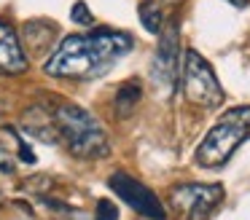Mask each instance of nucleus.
I'll return each instance as SVG.
<instances>
[{
  "mask_svg": "<svg viewBox=\"0 0 250 220\" xmlns=\"http://www.w3.org/2000/svg\"><path fill=\"white\" fill-rule=\"evenodd\" d=\"M132 48H135V38L129 32L97 27V30L83 32V35L60 38L54 51L46 57L43 70L54 78L92 80L108 73Z\"/></svg>",
  "mask_w": 250,
  "mask_h": 220,
  "instance_id": "1",
  "label": "nucleus"
},
{
  "mask_svg": "<svg viewBox=\"0 0 250 220\" xmlns=\"http://www.w3.org/2000/svg\"><path fill=\"white\" fill-rule=\"evenodd\" d=\"M54 121H57L60 140L65 142V148L70 150L76 159L94 161V159H105V156L110 153V142H108L105 126L89 110H83L81 105L57 102Z\"/></svg>",
  "mask_w": 250,
  "mask_h": 220,
  "instance_id": "2",
  "label": "nucleus"
},
{
  "mask_svg": "<svg viewBox=\"0 0 250 220\" xmlns=\"http://www.w3.org/2000/svg\"><path fill=\"white\" fill-rule=\"evenodd\" d=\"M250 137V105H239L226 110L218 123L205 134V140L196 148V164L205 166V169H215V166H223L237 148Z\"/></svg>",
  "mask_w": 250,
  "mask_h": 220,
  "instance_id": "3",
  "label": "nucleus"
},
{
  "mask_svg": "<svg viewBox=\"0 0 250 220\" xmlns=\"http://www.w3.org/2000/svg\"><path fill=\"white\" fill-rule=\"evenodd\" d=\"M180 83L183 94L196 107H218L223 102V86L218 80L212 64L202 57L196 48H188L183 54V67H180Z\"/></svg>",
  "mask_w": 250,
  "mask_h": 220,
  "instance_id": "4",
  "label": "nucleus"
},
{
  "mask_svg": "<svg viewBox=\"0 0 250 220\" xmlns=\"http://www.w3.org/2000/svg\"><path fill=\"white\" fill-rule=\"evenodd\" d=\"M223 196L226 191L218 182H180L169 191V204L180 220H207L221 207Z\"/></svg>",
  "mask_w": 250,
  "mask_h": 220,
  "instance_id": "5",
  "label": "nucleus"
},
{
  "mask_svg": "<svg viewBox=\"0 0 250 220\" xmlns=\"http://www.w3.org/2000/svg\"><path fill=\"white\" fill-rule=\"evenodd\" d=\"M108 185L119 199H124L126 207H132L135 212H140L143 218L167 220V209H164L162 201H159V196L148 185H143L137 177L126 175V172H113V175L108 177Z\"/></svg>",
  "mask_w": 250,
  "mask_h": 220,
  "instance_id": "6",
  "label": "nucleus"
},
{
  "mask_svg": "<svg viewBox=\"0 0 250 220\" xmlns=\"http://www.w3.org/2000/svg\"><path fill=\"white\" fill-rule=\"evenodd\" d=\"M178 54H180V32H178V21L172 19L159 32L156 57H153V64H151L153 83L162 86L169 94L178 86Z\"/></svg>",
  "mask_w": 250,
  "mask_h": 220,
  "instance_id": "7",
  "label": "nucleus"
},
{
  "mask_svg": "<svg viewBox=\"0 0 250 220\" xmlns=\"http://www.w3.org/2000/svg\"><path fill=\"white\" fill-rule=\"evenodd\" d=\"M30 64V57L19 40L17 30L0 19V75H19Z\"/></svg>",
  "mask_w": 250,
  "mask_h": 220,
  "instance_id": "8",
  "label": "nucleus"
},
{
  "mask_svg": "<svg viewBox=\"0 0 250 220\" xmlns=\"http://www.w3.org/2000/svg\"><path fill=\"white\" fill-rule=\"evenodd\" d=\"M19 40L27 46V51L33 54V57H46V54H51L57 46V24L49 19H33L27 21V24L22 27V38Z\"/></svg>",
  "mask_w": 250,
  "mask_h": 220,
  "instance_id": "9",
  "label": "nucleus"
},
{
  "mask_svg": "<svg viewBox=\"0 0 250 220\" xmlns=\"http://www.w3.org/2000/svg\"><path fill=\"white\" fill-rule=\"evenodd\" d=\"M22 129H24V132H30L33 137L43 140V142H51V145L60 142V132H57L54 116H49L41 105H33L22 116Z\"/></svg>",
  "mask_w": 250,
  "mask_h": 220,
  "instance_id": "10",
  "label": "nucleus"
},
{
  "mask_svg": "<svg viewBox=\"0 0 250 220\" xmlns=\"http://www.w3.org/2000/svg\"><path fill=\"white\" fill-rule=\"evenodd\" d=\"M140 100H143V86L137 83V80H126V83L119 86V91H116V100H113L116 116H129Z\"/></svg>",
  "mask_w": 250,
  "mask_h": 220,
  "instance_id": "11",
  "label": "nucleus"
},
{
  "mask_svg": "<svg viewBox=\"0 0 250 220\" xmlns=\"http://www.w3.org/2000/svg\"><path fill=\"white\" fill-rule=\"evenodd\" d=\"M140 24L146 27L151 35H159L164 27V14H162V5L156 3V0H143L140 3Z\"/></svg>",
  "mask_w": 250,
  "mask_h": 220,
  "instance_id": "12",
  "label": "nucleus"
},
{
  "mask_svg": "<svg viewBox=\"0 0 250 220\" xmlns=\"http://www.w3.org/2000/svg\"><path fill=\"white\" fill-rule=\"evenodd\" d=\"M70 19L76 21V24H94V16H92V11H89V5L83 3V0H78L76 5L70 8Z\"/></svg>",
  "mask_w": 250,
  "mask_h": 220,
  "instance_id": "13",
  "label": "nucleus"
},
{
  "mask_svg": "<svg viewBox=\"0 0 250 220\" xmlns=\"http://www.w3.org/2000/svg\"><path fill=\"white\" fill-rule=\"evenodd\" d=\"M94 220H119V207H116L113 201H108V199H100Z\"/></svg>",
  "mask_w": 250,
  "mask_h": 220,
  "instance_id": "14",
  "label": "nucleus"
},
{
  "mask_svg": "<svg viewBox=\"0 0 250 220\" xmlns=\"http://www.w3.org/2000/svg\"><path fill=\"white\" fill-rule=\"evenodd\" d=\"M0 172H3V175H14V172H17L14 159H11V156H8L3 148H0Z\"/></svg>",
  "mask_w": 250,
  "mask_h": 220,
  "instance_id": "15",
  "label": "nucleus"
},
{
  "mask_svg": "<svg viewBox=\"0 0 250 220\" xmlns=\"http://www.w3.org/2000/svg\"><path fill=\"white\" fill-rule=\"evenodd\" d=\"M17 137H19V134H17ZM19 159H22L24 164H35V153L30 150V145L24 142L22 137H19Z\"/></svg>",
  "mask_w": 250,
  "mask_h": 220,
  "instance_id": "16",
  "label": "nucleus"
}]
</instances>
